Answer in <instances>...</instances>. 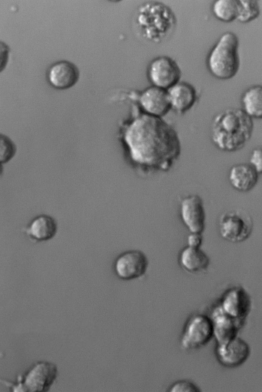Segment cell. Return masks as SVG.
<instances>
[{"label": "cell", "instance_id": "6da1fadb", "mask_svg": "<svg viewBox=\"0 0 262 392\" xmlns=\"http://www.w3.org/2000/svg\"><path fill=\"white\" fill-rule=\"evenodd\" d=\"M120 134L129 161L143 171H166L180 153L175 130L161 117L138 115L122 124Z\"/></svg>", "mask_w": 262, "mask_h": 392}, {"label": "cell", "instance_id": "7a4b0ae2", "mask_svg": "<svg viewBox=\"0 0 262 392\" xmlns=\"http://www.w3.org/2000/svg\"><path fill=\"white\" fill-rule=\"evenodd\" d=\"M253 129V119L243 109H228L214 118L211 128V139L220 150L235 152L246 145Z\"/></svg>", "mask_w": 262, "mask_h": 392}, {"label": "cell", "instance_id": "3957f363", "mask_svg": "<svg viewBox=\"0 0 262 392\" xmlns=\"http://www.w3.org/2000/svg\"><path fill=\"white\" fill-rule=\"evenodd\" d=\"M239 39L233 32L223 34L210 52L207 60L211 74L220 79H229L238 72L240 61Z\"/></svg>", "mask_w": 262, "mask_h": 392}, {"label": "cell", "instance_id": "277c9868", "mask_svg": "<svg viewBox=\"0 0 262 392\" xmlns=\"http://www.w3.org/2000/svg\"><path fill=\"white\" fill-rule=\"evenodd\" d=\"M137 19L145 37L156 42L169 32L174 22L170 10L159 4L143 6L139 11Z\"/></svg>", "mask_w": 262, "mask_h": 392}, {"label": "cell", "instance_id": "5b68a950", "mask_svg": "<svg viewBox=\"0 0 262 392\" xmlns=\"http://www.w3.org/2000/svg\"><path fill=\"white\" fill-rule=\"evenodd\" d=\"M213 335V328L210 318L195 314L186 322L181 339V347L186 350H194L207 344Z\"/></svg>", "mask_w": 262, "mask_h": 392}, {"label": "cell", "instance_id": "8992f818", "mask_svg": "<svg viewBox=\"0 0 262 392\" xmlns=\"http://www.w3.org/2000/svg\"><path fill=\"white\" fill-rule=\"evenodd\" d=\"M252 228L251 218L247 213L242 211H227L223 213L220 219V235L229 242L244 241L250 235Z\"/></svg>", "mask_w": 262, "mask_h": 392}, {"label": "cell", "instance_id": "52a82bcc", "mask_svg": "<svg viewBox=\"0 0 262 392\" xmlns=\"http://www.w3.org/2000/svg\"><path fill=\"white\" fill-rule=\"evenodd\" d=\"M147 75L154 86L165 90L179 82L181 71L177 64L171 58L160 56L150 63Z\"/></svg>", "mask_w": 262, "mask_h": 392}, {"label": "cell", "instance_id": "ba28073f", "mask_svg": "<svg viewBox=\"0 0 262 392\" xmlns=\"http://www.w3.org/2000/svg\"><path fill=\"white\" fill-rule=\"evenodd\" d=\"M148 264L146 256L141 251H129L117 258L114 270L119 278L129 280L142 276L145 273Z\"/></svg>", "mask_w": 262, "mask_h": 392}, {"label": "cell", "instance_id": "9c48e42d", "mask_svg": "<svg viewBox=\"0 0 262 392\" xmlns=\"http://www.w3.org/2000/svg\"><path fill=\"white\" fill-rule=\"evenodd\" d=\"M57 374L56 366L48 362L37 364L25 377L20 387L23 391H43L48 390L55 380Z\"/></svg>", "mask_w": 262, "mask_h": 392}, {"label": "cell", "instance_id": "30bf717a", "mask_svg": "<svg viewBox=\"0 0 262 392\" xmlns=\"http://www.w3.org/2000/svg\"><path fill=\"white\" fill-rule=\"evenodd\" d=\"M182 220L191 233L201 234L204 229L205 213L201 198L192 195L183 199L181 203Z\"/></svg>", "mask_w": 262, "mask_h": 392}, {"label": "cell", "instance_id": "8fae6325", "mask_svg": "<svg viewBox=\"0 0 262 392\" xmlns=\"http://www.w3.org/2000/svg\"><path fill=\"white\" fill-rule=\"evenodd\" d=\"M138 100L144 113L154 116L161 117L171 108L167 91L154 86L142 91Z\"/></svg>", "mask_w": 262, "mask_h": 392}, {"label": "cell", "instance_id": "7c38bea8", "mask_svg": "<svg viewBox=\"0 0 262 392\" xmlns=\"http://www.w3.org/2000/svg\"><path fill=\"white\" fill-rule=\"evenodd\" d=\"M219 360L223 365L234 367L243 363L248 357L249 348L242 339L233 337L220 342L216 348Z\"/></svg>", "mask_w": 262, "mask_h": 392}, {"label": "cell", "instance_id": "4fadbf2b", "mask_svg": "<svg viewBox=\"0 0 262 392\" xmlns=\"http://www.w3.org/2000/svg\"><path fill=\"white\" fill-rule=\"evenodd\" d=\"M79 72L77 67L68 60H60L52 64L47 72V79L54 88L69 89L78 81Z\"/></svg>", "mask_w": 262, "mask_h": 392}, {"label": "cell", "instance_id": "5bb4252c", "mask_svg": "<svg viewBox=\"0 0 262 392\" xmlns=\"http://www.w3.org/2000/svg\"><path fill=\"white\" fill-rule=\"evenodd\" d=\"M228 179L234 189L246 192L255 186L258 180V173L250 163H238L230 168Z\"/></svg>", "mask_w": 262, "mask_h": 392}, {"label": "cell", "instance_id": "9a60e30c", "mask_svg": "<svg viewBox=\"0 0 262 392\" xmlns=\"http://www.w3.org/2000/svg\"><path fill=\"white\" fill-rule=\"evenodd\" d=\"M166 91L170 108L179 113L189 110L195 101V91L187 83L178 82Z\"/></svg>", "mask_w": 262, "mask_h": 392}, {"label": "cell", "instance_id": "2e32d148", "mask_svg": "<svg viewBox=\"0 0 262 392\" xmlns=\"http://www.w3.org/2000/svg\"><path fill=\"white\" fill-rule=\"evenodd\" d=\"M56 232L55 220L47 215H40L34 218L25 230L26 234L37 241L49 240L55 236Z\"/></svg>", "mask_w": 262, "mask_h": 392}, {"label": "cell", "instance_id": "e0dca14e", "mask_svg": "<svg viewBox=\"0 0 262 392\" xmlns=\"http://www.w3.org/2000/svg\"><path fill=\"white\" fill-rule=\"evenodd\" d=\"M249 300L245 293L239 289H233L223 297L221 307L223 312L232 317H242L248 310Z\"/></svg>", "mask_w": 262, "mask_h": 392}, {"label": "cell", "instance_id": "ac0fdd59", "mask_svg": "<svg viewBox=\"0 0 262 392\" xmlns=\"http://www.w3.org/2000/svg\"><path fill=\"white\" fill-rule=\"evenodd\" d=\"M243 110L251 118L262 119V85L248 88L243 94Z\"/></svg>", "mask_w": 262, "mask_h": 392}, {"label": "cell", "instance_id": "d6986e66", "mask_svg": "<svg viewBox=\"0 0 262 392\" xmlns=\"http://www.w3.org/2000/svg\"><path fill=\"white\" fill-rule=\"evenodd\" d=\"M180 262L186 270L196 272L207 268L209 261L207 256L199 247L189 246L182 251Z\"/></svg>", "mask_w": 262, "mask_h": 392}, {"label": "cell", "instance_id": "ffe728a7", "mask_svg": "<svg viewBox=\"0 0 262 392\" xmlns=\"http://www.w3.org/2000/svg\"><path fill=\"white\" fill-rule=\"evenodd\" d=\"M212 11L219 20L229 23L237 19L238 14V0H217L214 2Z\"/></svg>", "mask_w": 262, "mask_h": 392}, {"label": "cell", "instance_id": "44dd1931", "mask_svg": "<svg viewBox=\"0 0 262 392\" xmlns=\"http://www.w3.org/2000/svg\"><path fill=\"white\" fill-rule=\"evenodd\" d=\"M260 7L255 0H238V14L237 20L242 23H247L258 17Z\"/></svg>", "mask_w": 262, "mask_h": 392}, {"label": "cell", "instance_id": "7402d4cb", "mask_svg": "<svg viewBox=\"0 0 262 392\" xmlns=\"http://www.w3.org/2000/svg\"><path fill=\"white\" fill-rule=\"evenodd\" d=\"M199 388L192 383L181 380L174 383L170 387V392H198Z\"/></svg>", "mask_w": 262, "mask_h": 392}, {"label": "cell", "instance_id": "603a6c76", "mask_svg": "<svg viewBox=\"0 0 262 392\" xmlns=\"http://www.w3.org/2000/svg\"><path fill=\"white\" fill-rule=\"evenodd\" d=\"M258 174H262V147L256 148L252 151L249 160Z\"/></svg>", "mask_w": 262, "mask_h": 392}, {"label": "cell", "instance_id": "cb8c5ba5", "mask_svg": "<svg viewBox=\"0 0 262 392\" xmlns=\"http://www.w3.org/2000/svg\"><path fill=\"white\" fill-rule=\"evenodd\" d=\"M202 240L201 234L191 233L187 239L189 246L192 247H199Z\"/></svg>", "mask_w": 262, "mask_h": 392}]
</instances>
